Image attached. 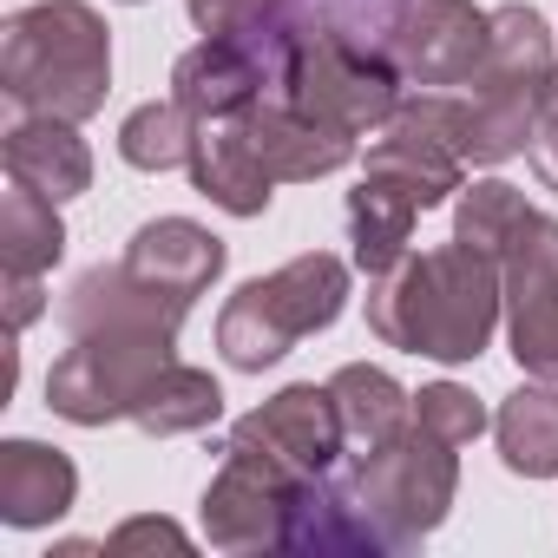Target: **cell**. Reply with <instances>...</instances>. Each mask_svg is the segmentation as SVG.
<instances>
[{
	"mask_svg": "<svg viewBox=\"0 0 558 558\" xmlns=\"http://www.w3.org/2000/svg\"><path fill=\"white\" fill-rule=\"evenodd\" d=\"M499 323H506L499 263L466 243H440L421 256L408 250L395 269L368 276V329L401 355L460 368L486 355Z\"/></svg>",
	"mask_w": 558,
	"mask_h": 558,
	"instance_id": "cell-1",
	"label": "cell"
},
{
	"mask_svg": "<svg viewBox=\"0 0 558 558\" xmlns=\"http://www.w3.org/2000/svg\"><path fill=\"white\" fill-rule=\"evenodd\" d=\"M0 93L86 125L112 93V34L86 0H34L0 27Z\"/></svg>",
	"mask_w": 558,
	"mask_h": 558,
	"instance_id": "cell-2",
	"label": "cell"
},
{
	"mask_svg": "<svg viewBox=\"0 0 558 558\" xmlns=\"http://www.w3.org/2000/svg\"><path fill=\"white\" fill-rule=\"evenodd\" d=\"M349 310V263L329 250H303L283 269L250 276V283L223 303L217 316V349L230 368L263 375L269 362H283L303 336L329 329Z\"/></svg>",
	"mask_w": 558,
	"mask_h": 558,
	"instance_id": "cell-3",
	"label": "cell"
},
{
	"mask_svg": "<svg viewBox=\"0 0 558 558\" xmlns=\"http://www.w3.org/2000/svg\"><path fill=\"white\" fill-rule=\"evenodd\" d=\"M395 86H401V73L381 47H362L342 27H316V34H283V53L269 60L263 99H283L349 138H368L401 106Z\"/></svg>",
	"mask_w": 558,
	"mask_h": 558,
	"instance_id": "cell-4",
	"label": "cell"
},
{
	"mask_svg": "<svg viewBox=\"0 0 558 558\" xmlns=\"http://www.w3.org/2000/svg\"><path fill=\"white\" fill-rule=\"evenodd\" d=\"M336 493H342L349 519L368 532V545L401 551V545L427 538L447 519V506L460 493V460H453V447L440 434H427L414 421L388 447L355 453V466H349V480Z\"/></svg>",
	"mask_w": 558,
	"mask_h": 558,
	"instance_id": "cell-5",
	"label": "cell"
},
{
	"mask_svg": "<svg viewBox=\"0 0 558 558\" xmlns=\"http://www.w3.org/2000/svg\"><path fill=\"white\" fill-rule=\"evenodd\" d=\"M165 362H178L171 329H93V336H73V349L47 375V408L60 421H73V427L132 421L138 395L151 388V375Z\"/></svg>",
	"mask_w": 558,
	"mask_h": 558,
	"instance_id": "cell-6",
	"label": "cell"
},
{
	"mask_svg": "<svg viewBox=\"0 0 558 558\" xmlns=\"http://www.w3.org/2000/svg\"><path fill=\"white\" fill-rule=\"evenodd\" d=\"M316 480L290 473L283 460H269L243 440H223V466L204 486V538L217 551H269V545H290L296 538V512L310 499Z\"/></svg>",
	"mask_w": 558,
	"mask_h": 558,
	"instance_id": "cell-7",
	"label": "cell"
},
{
	"mask_svg": "<svg viewBox=\"0 0 558 558\" xmlns=\"http://www.w3.org/2000/svg\"><path fill=\"white\" fill-rule=\"evenodd\" d=\"M460 165H466V99L421 93V99H401L381 132H368V171L414 184V197L427 210L460 197V184H466Z\"/></svg>",
	"mask_w": 558,
	"mask_h": 558,
	"instance_id": "cell-8",
	"label": "cell"
},
{
	"mask_svg": "<svg viewBox=\"0 0 558 558\" xmlns=\"http://www.w3.org/2000/svg\"><path fill=\"white\" fill-rule=\"evenodd\" d=\"M493 14L473 0H408L388 34V60L414 86H473Z\"/></svg>",
	"mask_w": 558,
	"mask_h": 558,
	"instance_id": "cell-9",
	"label": "cell"
},
{
	"mask_svg": "<svg viewBox=\"0 0 558 558\" xmlns=\"http://www.w3.org/2000/svg\"><path fill=\"white\" fill-rule=\"evenodd\" d=\"M230 440H243V447H256V453H269V460H283V466L303 473V480H323V473L336 466V453L349 447V440H342L336 395L316 388V381H290L283 395H269L263 408H250V414L230 427Z\"/></svg>",
	"mask_w": 558,
	"mask_h": 558,
	"instance_id": "cell-10",
	"label": "cell"
},
{
	"mask_svg": "<svg viewBox=\"0 0 558 558\" xmlns=\"http://www.w3.org/2000/svg\"><path fill=\"white\" fill-rule=\"evenodd\" d=\"M236 132L276 184H310V178H329L355 158L349 132H336V125H323L283 99H256L250 112H236Z\"/></svg>",
	"mask_w": 558,
	"mask_h": 558,
	"instance_id": "cell-11",
	"label": "cell"
},
{
	"mask_svg": "<svg viewBox=\"0 0 558 558\" xmlns=\"http://www.w3.org/2000/svg\"><path fill=\"white\" fill-rule=\"evenodd\" d=\"M119 263L138 276V283H151V290H165L178 303H197L223 276V236H210L191 217H151V223L132 230Z\"/></svg>",
	"mask_w": 558,
	"mask_h": 558,
	"instance_id": "cell-12",
	"label": "cell"
},
{
	"mask_svg": "<svg viewBox=\"0 0 558 558\" xmlns=\"http://www.w3.org/2000/svg\"><path fill=\"white\" fill-rule=\"evenodd\" d=\"M269 93V60L263 53H250L243 40H197L191 53H178V66H171V99L191 112V119H236V112H250L256 99Z\"/></svg>",
	"mask_w": 558,
	"mask_h": 558,
	"instance_id": "cell-13",
	"label": "cell"
},
{
	"mask_svg": "<svg viewBox=\"0 0 558 558\" xmlns=\"http://www.w3.org/2000/svg\"><path fill=\"white\" fill-rule=\"evenodd\" d=\"M184 316H191V303H178V296L138 283L125 263L86 269L80 283L66 290V303H60L66 336H93V329H171V336H178Z\"/></svg>",
	"mask_w": 558,
	"mask_h": 558,
	"instance_id": "cell-14",
	"label": "cell"
},
{
	"mask_svg": "<svg viewBox=\"0 0 558 558\" xmlns=\"http://www.w3.org/2000/svg\"><path fill=\"white\" fill-rule=\"evenodd\" d=\"M0 158H8V178L14 184H34L53 204L93 191V151H86V138H80L73 119H53V112L14 119L8 138H0Z\"/></svg>",
	"mask_w": 558,
	"mask_h": 558,
	"instance_id": "cell-15",
	"label": "cell"
},
{
	"mask_svg": "<svg viewBox=\"0 0 558 558\" xmlns=\"http://www.w3.org/2000/svg\"><path fill=\"white\" fill-rule=\"evenodd\" d=\"M551 80H558V53H551L545 14L525 8V0L493 8V34H486V60L473 73V93H525V99H545Z\"/></svg>",
	"mask_w": 558,
	"mask_h": 558,
	"instance_id": "cell-16",
	"label": "cell"
},
{
	"mask_svg": "<svg viewBox=\"0 0 558 558\" xmlns=\"http://www.w3.org/2000/svg\"><path fill=\"white\" fill-rule=\"evenodd\" d=\"M80 499V466L47 440H0V519L34 532L66 519Z\"/></svg>",
	"mask_w": 558,
	"mask_h": 558,
	"instance_id": "cell-17",
	"label": "cell"
},
{
	"mask_svg": "<svg viewBox=\"0 0 558 558\" xmlns=\"http://www.w3.org/2000/svg\"><path fill=\"white\" fill-rule=\"evenodd\" d=\"M191 184L217 204V210H230V217H263L269 210V171L256 165V151L243 145V132H236V119H210V125H197V145H191Z\"/></svg>",
	"mask_w": 558,
	"mask_h": 558,
	"instance_id": "cell-18",
	"label": "cell"
},
{
	"mask_svg": "<svg viewBox=\"0 0 558 558\" xmlns=\"http://www.w3.org/2000/svg\"><path fill=\"white\" fill-rule=\"evenodd\" d=\"M421 210H427V204L414 197V184H401V178H388V171H368V178L349 191L355 269H368V276L395 269V263L408 256V243H414V217H421Z\"/></svg>",
	"mask_w": 558,
	"mask_h": 558,
	"instance_id": "cell-19",
	"label": "cell"
},
{
	"mask_svg": "<svg viewBox=\"0 0 558 558\" xmlns=\"http://www.w3.org/2000/svg\"><path fill=\"white\" fill-rule=\"evenodd\" d=\"M329 395H336V414H342V440L355 453H375L388 447L401 427H414V395L388 375V368H368V362H349L329 375Z\"/></svg>",
	"mask_w": 558,
	"mask_h": 558,
	"instance_id": "cell-20",
	"label": "cell"
},
{
	"mask_svg": "<svg viewBox=\"0 0 558 558\" xmlns=\"http://www.w3.org/2000/svg\"><path fill=\"white\" fill-rule=\"evenodd\" d=\"M499 434V460L525 480H558V388L551 381H525L499 401L493 414Z\"/></svg>",
	"mask_w": 558,
	"mask_h": 558,
	"instance_id": "cell-21",
	"label": "cell"
},
{
	"mask_svg": "<svg viewBox=\"0 0 558 558\" xmlns=\"http://www.w3.org/2000/svg\"><path fill=\"white\" fill-rule=\"evenodd\" d=\"M223 414V388L210 368H191V362H165L151 375V388L138 395L132 421L151 434V440H171V434H204L210 421Z\"/></svg>",
	"mask_w": 558,
	"mask_h": 558,
	"instance_id": "cell-22",
	"label": "cell"
},
{
	"mask_svg": "<svg viewBox=\"0 0 558 558\" xmlns=\"http://www.w3.org/2000/svg\"><path fill=\"white\" fill-rule=\"evenodd\" d=\"M60 250H66L60 204L8 178V197H0V263H8V276H47Z\"/></svg>",
	"mask_w": 558,
	"mask_h": 558,
	"instance_id": "cell-23",
	"label": "cell"
},
{
	"mask_svg": "<svg viewBox=\"0 0 558 558\" xmlns=\"http://www.w3.org/2000/svg\"><path fill=\"white\" fill-rule=\"evenodd\" d=\"M506 283V342L525 375L558 381V283L545 276H499Z\"/></svg>",
	"mask_w": 558,
	"mask_h": 558,
	"instance_id": "cell-24",
	"label": "cell"
},
{
	"mask_svg": "<svg viewBox=\"0 0 558 558\" xmlns=\"http://www.w3.org/2000/svg\"><path fill=\"white\" fill-rule=\"evenodd\" d=\"M525 217H532V204H525L519 184H506V178H473V184H460V197H453V243H466V250H480V256L499 263Z\"/></svg>",
	"mask_w": 558,
	"mask_h": 558,
	"instance_id": "cell-25",
	"label": "cell"
},
{
	"mask_svg": "<svg viewBox=\"0 0 558 558\" xmlns=\"http://www.w3.org/2000/svg\"><path fill=\"white\" fill-rule=\"evenodd\" d=\"M545 119V99L525 93H473L466 106V165H506L532 151V132Z\"/></svg>",
	"mask_w": 558,
	"mask_h": 558,
	"instance_id": "cell-26",
	"label": "cell"
},
{
	"mask_svg": "<svg viewBox=\"0 0 558 558\" xmlns=\"http://www.w3.org/2000/svg\"><path fill=\"white\" fill-rule=\"evenodd\" d=\"M197 125H204V119H191L178 99H151V106H138V112L119 125V158H125L132 171H178V165H191Z\"/></svg>",
	"mask_w": 558,
	"mask_h": 558,
	"instance_id": "cell-27",
	"label": "cell"
},
{
	"mask_svg": "<svg viewBox=\"0 0 558 558\" xmlns=\"http://www.w3.org/2000/svg\"><path fill=\"white\" fill-rule=\"evenodd\" d=\"M414 421H421L427 434H440L447 447H473V440L486 434V408H480V395L460 388V381H427V388L414 395Z\"/></svg>",
	"mask_w": 558,
	"mask_h": 558,
	"instance_id": "cell-28",
	"label": "cell"
},
{
	"mask_svg": "<svg viewBox=\"0 0 558 558\" xmlns=\"http://www.w3.org/2000/svg\"><path fill=\"white\" fill-rule=\"evenodd\" d=\"M499 276H545V283H558V217L532 210V217L519 223V236L506 243Z\"/></svg>",
	"mask_w": 558,
	"mask_h": 558,
	"instance_id": "cell-29",
	"label": "cell"
},
{
	"mask_svg": "<svg viewBox=\"0 0 558 558\" xmlns=\"http://www.w3.org/2000/svg\"><path fill=\"white\" fill-rule=\"evenodd\" d=\"M191 8V27L197 34H210V40H243V34H256L283 0H184Z\"/></svg>",
	"mask_w": 558,
	"mask_h": 558,
	"instance_id": "cell-30",
	"label": "cell"
},
{
	"mask_svg": "<svg viewBox=\"0 0 558 558\" xmlns=\"http://www.w3.org/2000/svg\"><path fill=\"white\" fill-rule=\"evenodd\" d=\"M151 545H165V551H191V532L171 525V519H125V525L106 538V551H151Z\"/></svg>",
	"mask_w": 558,
	"mask_h": 558,
	"instance_id": "cell-31",
	"label": "cell"
},
{
	"mask_svg": "<svg viewBox=\"0 0 558 558\" xmlns=\"http://www.w3.org/2000/svg\"><path fill=\"white\" fill-rule=\"evenodd\" d=\"M47 310V290H40V276H8V336H21L34 316Z\"/></svg>",
	"mask_w": 558,
	"mask_h": 558,
	"instance_id": "cell-32",
	"label": "cell"
},
{
	"mask_svg": "<svg viewBox=\"0 0 558 558\" xmlns=\"http://www.w3.org/2000/svg\"><path fill=\"white\" fill-rule=\"evenodd\" d=\"M532 171H538L545 191H558V112H545L538 132H532Z\"/></svg>",
	"mask_w": 558,
	"mask_h": 558,
	"instance_id": "cell-33",
	"label": "cell"
}]
</instances>
